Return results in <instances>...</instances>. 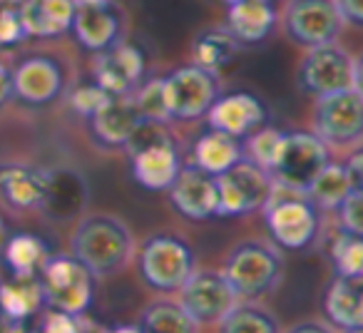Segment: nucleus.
Masks as SVG:
<instances>
[{"label":"nucleus","instance_id":"obj_1","mask_svg":"<svg viewBox=\"0 0 363 333\" xmlns=\"http://www.w3.org/2000/svg\"><path fill=\"white\" fill-rule=\"evenodd\" d=\"M70 256L77 259L92 278L120 273L135 254V239L122 219L112 214H87L77 222L70 239Z\"/></svg>","mask_w":363,"mask_h":333},{"label":"nucleus","instance_id":"obj_2","mask_svg":"<svg viewBox=\"0 0 363 333\" xmlns=\"http://www.w3.org/2000/svg\"><path fill=\"white\" fill-rule=\"evenodd\" d=\"M264 209V224L277 242V247L298 252L313 244L321 232V209L301 192V189L284 187L272 182Z\"/></svg>","mask_w":363,"mask_h":333},{"label":"nucleus","instance_id":"obj_3","mask_svg":"<svg viewBox=\"0 0 363 333\" xmlns=\"http://www.w3.org/2000/svg\"><path fill=\"white\" fill-rule=\"evenodd\" d=\"M222 273L239 301H257L281 281L284 261L277 247L262 239H247L229 249Z\"/></svg>","mask_w":363,"mask_h":333},{"label":"nucleus","instance_id":"obj_4","mask_svg":"<svg viewBox=\"0 0 363 333\" xmlns=\"http://www.w3.org/2000/svg\"><path fill=\"white\" fill-rule=\"evenodd\" d=\"M130 152L132 177L150 192H167L179 172L177 145L160 122H142L125 147Z\"/></svg>","mask_w":363,"mask_h":333},{"label":"nucleus","instance_id":"obj_5","mask_svg":"<svg viewBox=\"0 0 363 333\" xmlns=\"http://www.w3.org/2000/svg\"><path fill=\"white\" fill-rule=\"evenodd\" d=\"M140 276L152 291L174 293L194 271V252L174 234H152L137 254Z\"/></svg>","mask_w":363,"mask_h":333},{"label":"nucleus","instance_id":"obj_6","mask_svg":"<svg viewBox=\"0 0 363 333\" xmlns=\"http://www.w3.org/2000/svg\"><path fill=\"white\" fill-rule=\"evenodd\" d=\"M311 130L326 147L351 149L363 137V97L358 87L316 97Z\"/></svg>","mask_w":363,"mask_h":333},{"label":"nucleus","instance_id":"obj_7","mask_svg":"<svg viewBox=\"0 0 363 333\" xmlns=\"http://www.w3.org/2000/svg\"><path fill=\"white\" fill-rule=\"evenodd\" d=\"M45 308L82 316L92 303V273L72 256H48L38 271Z\"/></svg>","mask_w":363,"mask_h":333},{"label":"nucleus","instance_id":"obj_8","mask_svg":"<svg viewBox=\"0 0 363 333\" xmlns=\"http://www.w3.org/2000/svg\"><path fill=\"white\" fill-rule=\"evenodd\" d=\"M298 85L313 97L331 95V92L361 90V67L343 47L326 43V45L308 47L306 57L298 65Z\"/></svg>","mask_w":363,"mask_h":333},{"label":"nucleus","instance_id":"obj_9","mask_svg":"<svg viewBox=\"0 0 363 333\" xmlns=\"http://www.w3.org/2000/svg\"><path fill=\"white\" fill-rule=\"evenodd\" d=\"M174 293L177 303L197 326H217L239 301L224 273L217 269H194Z\"/></svg>","mask_w":363,"mask_h":333},{"label":"nucleus","instance_id":"obj_10","mask_svg":"<svg viewBox=\"0 0 363 333\" xmlns=\"http://www.w3.org/2000/svg\"><path fill=\"white\" fill-rule=\"evenodd\" d=\"M162 85L169 120H199L219 97L217 72H209L199 65L179 67L169 77H162Z\"/></svg>","mask_w":363,"mask_h":333},{"label":"nucleus","instance_id":"obj_11","mask_svg":"<svg viewBox=\"0 0 363 333\" xmlns=\"http://www.w3.org/2000/svg\"><path fill=\"white\" fill-rule=\"evenodd\" d=\"M217 182V217H242L262 209L272 192V177L247 159H239Z\"/></svg>","mask_w":363,"mask_h":333},{"label":"nucleus","instance_id":"obj_12","mask_svg":"<svg viewBox=\"0 0 363 333\" xmlns=\"http://www.w3.org/2000/svg\"><path fill=\"white\" fill-rule=\"evenodd\" d=\"M331 162L328 147L313 132H291L284 135V147L272 169V182L291 189H306L323 164Z\"/></svg>","mask_w":363,"mask_h":333},{"label":"nucleus","instance_id":"obj_13","mask_svg":"<svg viewBox=\"0 0 363 333\" xmlns=\"http://www.w3.org/2000/svg\"><path fill=\"white\" fill-rule=\"evenodd\" d=\"M284 23L289 38L303 47L333 43L341 30V16L333 0H291L284 13Z\"/></svg>","mask_w":363,"mask_h":333},{"label":"nucleus","instance_id":"obj_14","mask_svg":"<svg viewBox=\"0 0 363 333\" xmlns=\"http://www.w3.org/2000/svg\"><path fill=\"white\" fill-rule=\"evenodd\" d=\"M169 202L182 217L192 222L217 217V182L212 174L199 169L197 164H182L174 182L169 184Z\"/></svg>","mask_w":363,"mask_h":333},{"label":"nucleus","instance_id":"obj_15","mask_svg":"<svg viewBox=\"0 0 363 333\" xmlns=\"http://www.w3.org/2000/svg\"><path fill=\"white\" fill-rule=\"evenodd\" d=\"M142 72H145V60L142 52L132 45H112L102 52H95L92 62V77L95 85H100L112 97L130 95L140 85Z\"/></svg>","mask_w":363,"mask_h":333},{"label":"nucleus","instance_id":"obj_16","mask_svg":"<svg viewBox=\"0 0 363 333\" xmlns=\"http://www.w3.org/2000/svg\"><path fill=\"white\" fill-rule=\"evenodd\" d=\"M90 120V132L95 137V142L107 149H120L127 147V142L132 140V135L137 132V127L142 125V115L137 110L135 100L130 95L110 97L100 110L95 112Z\"/></svg>","mask_w":363,"mask_h":333},{"label":"nucleus","instance_id":"obj_17","mask_svg":"<svg viewBox=\"0 0 363 333\" xmlns=\"http://www.w3.org/2000/svg\"><path fill=\"white\" fill-rule=\"evenodd\" d=\"M62 90V70L50 57H28L11 72V92L26 105H48Z\"/></svg>","mask_w":363,"mask_h":333},{"label":"nucleus","instance_id":"obj_18","mask_svg":"<svg viewBox=\"0 0 363 333\" xmlns=\"http://www.w3.org/2000/svg\"><path fill=\"white\" fill-rule=\"evenodd\" d=\"M264 105L249 92H234V95L217 97L207 110L209 127L234 140H242L249 132L264 125Z\"/></svg>","mask_w":363,"mask_h":333},{"label":"nucleus","instance_id":"obj_19","mask_svg":"<svg viewBox=\"0 0 363 333\" xmlns=\"http://www.w3.org/2000/svg\"><path fill=\"white\" fill-rule=\"evenodd\" d=\"M52 177L23 164L0 166V199L13 209H40L50 199Z\"/></svg>","mask_w":363,"mask_h":333},{"label":"nucleus","instance_id":"obj_20","mask_svg":"<svg viewBox=\"0 0 363 333\" xmlns=\"http://www.w3.org/2000/svg\"><path fill=\"white\" fill-rule=\"evenodd\" d=\"M18 16L30 38H57L65 35L75 18L72 0H23Z\"/></svg>","mask_w":363,"mask_h":333},{"label":"nucleus","instance_id":"obj_21","mask_svg":"<svg viewBox=\"0 0 363 333\" xmlns=\"http://www.w3.org/2000/svg\"><path fill=\"white\" fill-rule=\"evenodd\" d=\"M323 316L336 331L363 326V283L361 278L336 276L323 296Z\"/></svg>","mask_w":363,"mask_h":333},{"label":"nucleus","instance_id":"obj_22","mask_svg":"<svg viewBox=\"0 0 363 333\" xmlns=\"http://www.w3.org/2000/svg\"><path fill=\"white\" fill-rule=\"evenodd\" d=\"M277 13L269 0H232L229 3V28L237 43L254 45L262 43L274 28Z\"/></svg>","mask_w":363,"mask_h":333},{"label":"nucleus","instance_id":"obj_23","mask_svg":"<svg viewBox=\"0 0 363 333\" xmlns=\"http://www.w3.org/2000/svg\"><path fill=\"white\" fill-rule=\"evenodd\" d=\"M70 30L85 50L102 52L120 38V21L110 8H75Z\"/></svg>","mask_w":363,"mask_h":333},{"label":"nucleus","instance_id":"obj_24","mask_svg":"<svg viewBox=\"0 0 363 333\" xmlns=\"http://www.w3.org/2000/svg\"><path fill=\"white\" fill-rule=\"evenodd\" d=\"M45 298L38 276H13L11 281H0V311L8 321H26L28 316L43 311Z\"/></svg>","mask_w":363,"mask_h":333},{"label":"nucleus","instance_id":"obj_25","mask_svg":"<svg viewBox=\"0 0 363 333\" xmlns=\"http://www.w3.org/2000/svg\"><path fill=\"white\" fill-rule=\"evenodd\" d=\"M242 157V140H234L222 132H207L197 140L192 154V164L204 169L207 174L217 177V174L227 172L229 166H234Z\"/></svg>","mask_w":363,"mask_h":333},{"label":"nucleus","instance_id":"obj_26","mask_svg":"<svg viewBox=\"0 0 363 333\" xmlns=\"http://www.w3.org/2000/svg\"><path fill=\"white\" fill-rule=\"evenodd\" d=\"M140 333H197L199 326L177 303V298H155L140 311L137 318Z\"/></svg>","mask_w":363,"mask_h":333},{"label":"nucleus","instance_id":"obj_27","mask_svg":"<svg viewBox=\"0 0 363 333\" xmlns=\"http://www.w3.org/2000/svg\"><path fill=\"white\" fill-rule=\"evenodd\" d=\"M351 189H361V187H356V184L351 182L346 166L328 162V164H323L321 169H318L316 177L306 184L303 194H306V197L311 199L318 209L333 212V209H336L338 204L348 197Z\"/></svg>","mask_w":363,"mask_h":333},{"label":"nucleus","instance_id":"obj_28","mask_svg":"<svg viewBox=\"0 0 363 333\" xmlns=\"http://www.w3.org/2000/svg\"><path fill=\"white\" fill-rule=\"evenodd\" d=\"M237 45L234 35L227 28H209L202 30L192 43V57L194 65L204 67L209 72L222 70L224 65L232 62V57L237 55Z\"/></svg>","mask_w":363,"mask_h":333},{"label":"nucleus","instance_id":"obj_29","mask_svg":"<svg viewBox=\"0 0 363 333\" xmlns=\"http://www.w3.org/2000/svg\"><path fill=\"white\" fill-rule=\"evenodd\" d=\"M217 328L219 333H281V323L274 311L257 301H237Z\"/></svg>","mask_w":363,"mask_h":333},{"label":"nucleus","instance_id":"obj_30","mask_svg":"<svg viewBox=\"0 0 363 333\" xmlns=\"http://www.w3.org/2000/svg\"><path fill=\"white\" fill-rule=\"evenodd\" d=\"M3 256H6L13 276H38V271L50 254H48L43 239L33 237V234H16L8 239Z\"/></svg>","mask_w":363,"mask_h":333},{"label":"nucleus","instance_id":"obj_31","mask_svg":"<svg viewBox=\"0 0 363 333\" xmlns=\"http://www.w3.org/2000/svg\"><path fill=\"white\" fill-rule=\"evenodd\" d=\"M281 147L284 132L274 130V127H257L247 137H242V157L247 162H252V164H257L259 169H264L267 174H272Z\"/></svg>","mask_w":363,"mask_h":333},{"label":"nucleus","instance_id":"obj_32","mask_svg":"<svg viewBox=\"0 0 363 333\" xmlns=\"http://www.w3.org/2000/svg\"><path fill=\"white\" fill-rule=\"evenodd\" d=\"M331 264L336 276L361 278L363 276V242L361 234L338 232L331 242Z\"/></svg>","mask_w":363,"mask_h":333},{"label":"nucleus","instance_id":"obj_33","mask_svg":"<svg viewBox=\"0 0 363 333\" xmlns=\"http://www.w3.org/2000/svg\"><path fill=\"white\" fill-rule=\"evenodd\" d=\"M132 100H135L137 110H140L145 122H160V125H164V122L169 120L162 80H152V82H147L145 87L135 90L132 92Z\"/></svg>","mask_w":363,"mask_h":333},{"label":"nucleus","instance_id":"obj_34","mask_svg":"<svg viewBox=\"0 0 363 333\" xmlns=\"http://www.w3.org/2000/svg\"><path fill=\"white\" fill-rule=\"evenodd\" d=\"M110 92H105L100 85H85V87H77L75 92L70 95V105H72V110L77 112V115H82V117H92L97 110H100L102 105H105L107 100H110Z\"/></svg>","mask_w":363,"mask_h":333},{"label":"nucleus","instance_id":"obj_35","mask_svg":"<svg viewBox=\"0 0 363 333\" xmlns=\"http://www.w3.org/2000/svg\"><path fill=\"white\" fill-rule=\"evenodd\" d=\"M361 202H363V189H351L348 197L338 204L333 212H338V224H341L343 232L361 234L363 222H361Z\"/></svg>","mask_w":363,"mask_h":333},{"label":"nucleus","instance_id":"obj_36","mask_svg":"<svg viewBox=\"0 0 363 333\" xmlns=\"http://www.w3.org/2000/svg\"><path fill=\"white\" fill-rule=\"evenodd\" d=\"M28 33L18 16V8H3L0 6V47L18 45L21 40H26Z\"/></svg>","mask_w":363,"mask_h":333},{"label":"nucleus","instance_id":"obj_37","mask_svg":"<svg viewBox=\"0 0 363 333\" xmlns=\"http://www.w3.org/2000/svg\"><path fill=\"white\" fill-rule=\"evenodd\" d=\"M43 333H85V323H82V316L48 308L43 316Z\"/></svg>","mask_w":363,"mask_h":333},{"label":"nucleus","instance_id":"obj_38","mask_svg":"<svg viewBox=\"0 0 363 333\" xmlns=\"http://www.w3.org/2000/svg\"><path fill=\"white\" fill-rule=\"evenodd\" d=\"M341 23H351V26H361L363 23V6L361 0H333Z\"/></svg>","mask_w":363,"mask_h":333},{"label":"nucleus","instance_id":"obj_39","mask_svg":"<svg viewBox=\"0 0 363 333\" xmlns=\"http://www.w3.org/2000/svg\"><path fill=\"white\" fill-rule=\"evenodd\" d=\"M281 333H338L333 326H328L326 321H316V318H308V321H298L294 326H289Z\"/></svg>","mask_w":363,"mask_h":333},{"label":"nucleus","instance_id":"obj_40","mask_svg":"<svg viewBox=\"0 0 363 333\" xmlns=\"http://www.w3.org/2000/svg\"><path fill=\"white\" fill-rule=\"evenodd\" d=\"M11 72L6 70V65H0V107L11 100Z\"/></svg>","mask_w":363,"mask_h":333},{"label":"nucleus","instance_id":"obj_41","mask_svg":"<svg viewBox=\"0 0 363 333\" xmlns=\"http://www.w3.org/2000/svg\"><path fill=\"white\" fill-rule=\"evenodd\" d=\"M75 8H110L112 0H72Z\"/></svg>","mask_w":363,"mask_h":333},{"label":"nucleus","instance_id":"obj_42","mask_svg":"<svg viewBox=\"0 0 363 333\" xmlns=\"http://www.w3.org/2000/svg\"><path fill=\"white\" fill-rule=\"evenodd\" d=\"M8 239H11V229H8L6 219L0 217V254H3V249H6Z\"/></svg>","mask_w":363,"mask_h":333},{"label":"nucleus","instance_id":"obj_43","mask_svg":"<svg viewBox=\"0 0 363 333\" xmlns=\"http://www.w3.org/2000/svg\"><path fill=\"white\" fill-rule=\"evenodd\" d=\"M3 333H26V331L21 328V321H11V323L6 326V331H3Z\"/></svg>","mask_w":363,"mask_h":333},{"label":"nucleus","instance_id":"obj_44","mask_svg":"<svg viewBox=\"0 0 363 333\" xmlns=\"http://www.w3.org/2000/svg\"><path fill=\"white\" fill-rule=\"evenodd\" d=\"M107 333H140V331H137V326H117V328H112V331H107Z\"/></svg>","mask_w":363,"mask_h":333},{"label":"nucleus","instance_id":"obj_45","mask_svg":"<svg viewBox=\"0 0 363 333\" xmlns=\"http://www.w3.org/2000/svg\"><path fill=\"white\" fill-rule=\"evenodd\" d=\"M21 3H23V0H0V6H3V8H18Z\"/></svg>","mask_w":363,"mask_h":333},{"label":"nucleus","instance_id":"obj_46","mask_svg":"<svg viewBox=\"0 0 363 333\" xmlns=\"http://www.w3.org/2000/svg\"><path fill=\"white\" fill-rule=\"evenodd\" d=\"M8 323H11V321H8V318H6V313L0 311V333L6 331V326H8Z\"/></svg>","mask_w":363,"mask_h":333},{"label":"nucleus","instance_id":"obj_47","mask_svg":"<svg viewBox=\"0 0 363 333\" xmlns=\"http://www.w3.org/2000/svg\"><path fill=\"white\" fill-rule=\"evenodd\" d=\"M341 333H361V328H348V331H341Z\"/></svg>","mask_w":363,"mask_h":333},{"label":"nucleus","instance_id":"obj_48","mask_svg":"<svg viewBox=\"0 0 363 333\" xmlns=\"http://www.w3.org/2000/svg\"><path fill=\"white\" fill-rule=\"evenodd\" d=\"M224 3H232V0H224Z\"/></svg>","mask_w":363,"mask_h":333}]
</instances>
